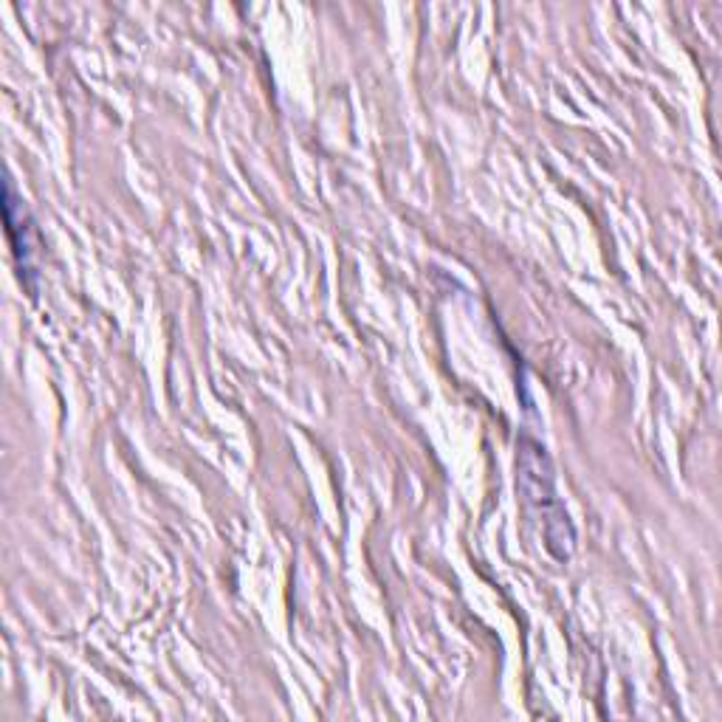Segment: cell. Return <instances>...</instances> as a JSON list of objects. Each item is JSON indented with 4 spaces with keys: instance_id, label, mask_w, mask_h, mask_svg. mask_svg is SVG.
<instances>
[{
    "instance_id": "cell-1",
    "label": "cell",
    "mask_w": 722,
    "mask_h": 722,
    "mask_svg": "<svg viewBox=\"0 0 722 722\" xmlns=\"http://www.w3.org/2000/svg\"><path fill=\"white\" fill-rule=\"evenodd\" d=\"M6 223H9V237H12V246H15L17 263H20V268L29 271V254H32V243L26 237L29 226L23 223V204L17 198L12 181H6Z\"/></svg>"
}]
</instances>
